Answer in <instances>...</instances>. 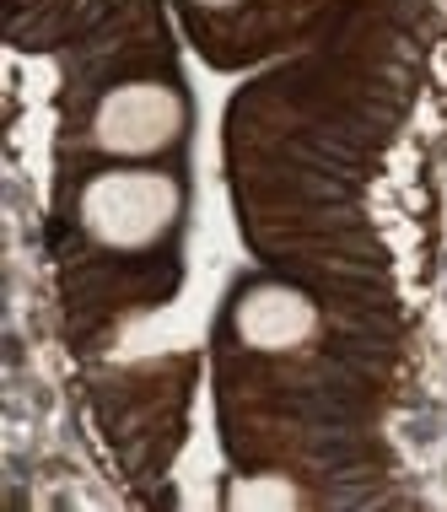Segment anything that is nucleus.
<instances>
[{"label": "nucleus", "mask_w": 447, "mask_h": 512, "mask_svg": "<svg viewBox=\"0 0 447 512\" xmlns=\"http://www.w3.org/2000/svg\"><path fill=\"white\" fill-rule=\"evenodd\" d=\"M81 227L87 238L103 248H146L157 243L178 216V184L167 173L146 168H119V173H97L81 189Z\"/></svg>", "instance_id": "1"}, {"label": "nucleus", "mask_w": 447, "mask_h": 512, "mask_svg": "<svg viewBox=\"0 0 447 512\" xmlns=\"http://www.w3.org/2000/svg\"><path fill=\"white\" fill-rule=\"evenodd\" d=\"M184 130V103L162 81H124L92 114V141L114 157H151Z\"/></svg>", "instance_id": "2"}, {"label": "nucleus", "mask_w": 447, "mask_h": 512, "mask_svg": "<svg viewBox=\"0 0 447 512\" xmlns=\"http://www.w3.org/2000/svg\"><path fill=\"white\" fill-rule=\"evenodd\" d=\"M237 335L259 345V351H291V345H307L318 335V308L297 286H281V281L254 286L237 302Z\"/></svg>", "instance_id": "3"}, {"label": "nucleus", "mask_w": 447, "mask_h": 512, "mask_svg": "<svg viewBox=\"0 0 447 512\" xmlns=\"http://www.w3.org/2000/svg\"><path fill=\"white\" fill-rule=\"evenodd\" d=\"M232 502L237 507H297L302 496L291 491V486H281V480H259V486H243Z\"/></svg>", "instance_id": "4"}, {"label": "nucleus", "mask_w": 447, "mask_h": 512, "mask_svg": "<svg viewBox=\"0 0 447 512\" xmlns=\"http://www.w3.org/2000/svg\"><path fill=\"white\" fill-rule=\"evenodd\" d=\"M200 6H232V0H200Z\"/></svg>", "instance_id": "5"}]
</instances>
